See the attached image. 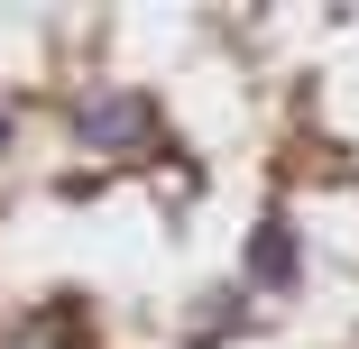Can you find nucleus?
<instances>
[{
	"instance_id": "1",
	"label": "nucleus",
	"mask_w": 359,
	"mask_h": 349,
	"mask_svg": "<svg viewBox=\"0 0 359 349\" xmlns=\"http://www.w3.org/2000/svg\"><path fill=\"white\" fill-rule=\"evenodd\" d=\"M148 129H157V111L138 101V92H93V101L74 111V148H111V157H129Z\"/></svg>"
},
{
	"instance_id": "2",
	"label": "nucleus",
	"mask_w": 359,
	"mask_h": 349,
	"mask_svg": "<svg viewBox=\"0 0 359 349\" xmlns=\"http://www.w3.org/2000/svg\"><path fill=\"white\" fill-rule=\"evenodd\" d=\"M249 285H267V294H295L304 285V248H295V221H285V212H267L249 230Z\"/></svg>"
},
{
	"instance_id": "3",
	"label": "nucleus",
	"mask_w": 359,
	"mask_h": 349,
	"mask_svg": "<svg viewBox=\"0 0 359 349\" xmlns=\"http://www.w3.org/2000/svg\"><path fill=\"white\" fill-rule=\"evenodd\" d=\"M0 148H10V111H0Z\"/></svg>"
}]
</instances>
